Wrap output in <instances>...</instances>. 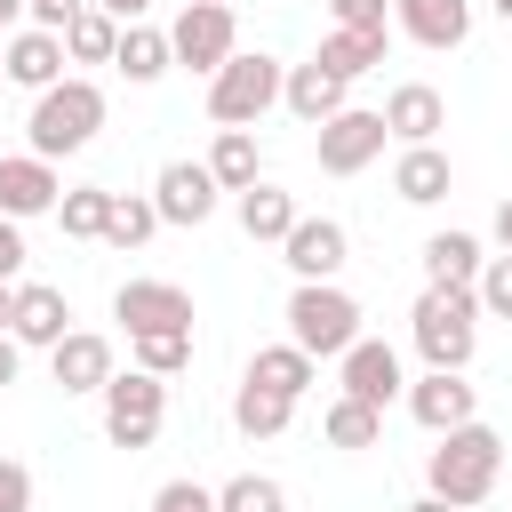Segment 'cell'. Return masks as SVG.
I'll return each instance as SVG.
<instances>
[{
    "label": "cell",
    "mask_w": 512,
    "mask_h": 512,
    "mask_svg": "<svg viewBox=\"0 0 512 512\" xmlns=\"http://www.w3.org/2000/svg\"><path fill=\"white\" fill-rule=\"evenodd\" d=\"M496 480H504V440H496V424H480V416L456 424V432H440L432 456H424V496H440V504H456V512L488 504Z\"/></svg>",
    "instance_id": "obj_1"
},
{
    "label": "cell",
    "mask_w": 512,
    "mask_h": 512,
    "mask_svg": "<svg viewBox=\"0 0 512 512\" xmlns=\"http://www.w3.org/2000/svg\"><path fill=\"white\" fill-rule=\"evenodd\" d=\"M96 128H104V88H96L88 72H64L56 88L32 96V112H24V152H40V160H72V152L96 144Z\"/></svg>",
    "instance_id": "obj_2"
},
{
    "label": "cell",
    "mask_w": 512,
    "mask_h": 512,
    "mask_svg": "<svg viewBox=\"0 0 512 512\" xmlns=\"http://www.w3.org/2000/svg\"><path fill=\"white\" fill-rule=\"evenodd\" d=\"M288 344L296 352H312V360H344L368 328H360V296L344 288V280H296L288 288Z\"/></svg>",
    "instance_id": "obj_3"
},
{
    "label": "cell",
    "mask_w": 512,
    "mask_h": 512,
    "mask_svg": "<svg viewBox=\"0 0 512 512\" xmlns=\"http://www.w3.org/2000/svg\"><path fill=\"white\" fill-rule=\"evenodd\" d=\"M408 344L424 368H472L480 352V296L472 288H424L408 312Z\"/></svg>",
    "instance_id": "obj_4"
},
{
    "label": "cell",
    "mask_w": 512,
    "mask_h": 512,
    "mask_svg": "<svg viewBox=\"0 0 512 512\" xmlns=\"http://www.w3.org/2000/svg\"><path fill=\"white\" fill-rule=\"evenodd\" d=\"M280 80H288L280 56H264V48H232L224 72L208 80V120H216V128H256V120L280 104Z\"/></svg>",
    "instance_id": "obj_5"
},
{
    "label": "cell",
    "mask_w": 512,
    "mask_h": 512,
    "mask_svg": "<svg viewBox=\"0 0 512 512\" xmlns=\"http://www.w3.org/2000/svg\"><path fill=\"white\" fill-rule=\"evenodd\" d=\"M96 408H104V440L136 456V448H152L160 424H168V384L144 376V368H120V376L96 392Z\"/></svg>",
    "instance_id": "obj_6"
},
{
    "label": "cell",
    "mask_w": 512,
    "mask_h": 512,
    "mask_svg": "<svg viewBox=\"0 0 512 512\" xmlns=\"http://www.w3.org/2000/svg\"><path fill=\"white\" fill-rule=\"evenodd\" d=\"M232 48H240V16H232V0H184V8H176V24H168V56H176L184 72L216 80Z\"/></svg>",
    "instance_id": "obj_7"
},
{
    "label": "cell",
    "mask_w": 512,
    "mask_h": 512,
    "mask_svg": "<svg viewBox=\"0 0 512 512\" xmlns=\"http://www.w3.org/2000/svg\"><path fill=\"white\" fill-rule=\"evenodd\" d=\"M112 320L128 328V336H192V288H176V280H120L112 288Z\"/></svg>",
    "instance_id": "obj_8"
},
{
    "label": "cell",
    "mask_w": 512,
    "mask_h": 512,
    "mask_svg": "<svg viewBox=\"0 0 512 512\" xmlns=\"http://www.w3.org/2000/svg\"><path fill=\"white\" fill-rule=\"evenodd\" d=\"M336 392L384 416V408L408 392V360H400V344H384V336H360V344L336 360Z\"/></svg>",
    "instance_id": "obj_9"
},
{
    "label": "cell",
    "mask_w": 512,
    "mask_h": 512,
    "mask_svg": "<svg viewBox=\"0 0 512 512\" xmlns=\"http://www.w3.org/2000/svg\"><path fill=\"white\" fill-rule=\"evenodd\" d=\"M384 112H368V104H344L336 120H320L312 128V152H320V168L328 176H360L368 160H384Z\"/></svg>",
    "instance_id": "obj_10"
},
{
    "label": "cell",
    "mask_w": 512,
    "mask_h": 512,
    "mask_svg": "<svg viewBox=\"0 0 512 512\" xmlns=\"http://www.w3.org/2000/svg\"><path fill=\"white\" fill-rule=\"evenodd\" d=\"M408 416L440 440V432H456V424H472L480 416V384H464V368H424V376H408Z\"/></svg>",
    "instance_id": "obj_11"
},
{
    "label": "cell",
    "mask_w": 512,
    "mask_h": 512,
    "mask_svg": "<svg viewBox=\"0 0 512 512\" xmlns=\"http://www.w3.org/2000/svg\"><path fill=\"white\" fill-rule=\"evenodd\" d=\"M56 200H64L56 160H40V152H0V216H8V224L56 216Z\"/></svg>",
    "instance_id": "obj_12"
},
{
    "label": "cell",
    "mask_w": 512,
    "mask_h": 512,
    "mask_svg": "<svg viewBox=\"0 0 512 512\" xmlns=\"http://www.w3.org/2000/svg\"><path fill=\"white\" fill-rule=\"evenodd\" d=\"M280 264H288L296 280H336V272L352 264V232H344L336 216H296L288 240H280Z\"/></svg>",
    "instance_id": "obj_13"
},
{
    "label": "cell",
    "mask_w": 512,
    "mask_h": 512,
    "mask_svg": "<svg viewBox=\"0 0 512 512\" xmlns=\"http://www.w3.org/2000/svg\"><path fill=\"white\" fill-rule=\"evenodd\" d=\"M152 208H160V224H208L224 208V192H216L208 160H168L152 176Z\"/></svg>",
    "instance_id": "obj_14"
},
{
    "label": "cell",
    "mask_w": 512,
    "mask_h": 512,
    "mask_svg": "<svg viewBox=\"0 0 512 512\" xmlns=\"http://www.w3.org/2000/svg\"><path fill=\"white\" fill-rule=\"evenodd\" d=\"M8 336H16L24 352H56V344L72 336V304H64V288H48V280H16Z\"/></svg>",
    "instance_id": "obj_15"
},
{
    "label": "cell",
    "mask_w": 512,
    "mask_h": 512,
    "mask_svg": "<svg viewBox=\"0 0 512 512\" xmlns=\"http://www.w3.org/2000/svg\"><path fill=\"white\" fill-rule=\"evenodd\" d=\"M64 64H72V56H64V40H56V32H40V24H16V32L0 40V80H16V88H32V96H40V88H56V80H64Z\"/></svg>",
    "instance_id": "obj_16"
},
{
    "label": "cell",
    "mask_w": 512,
    "mask_h": 512,
    "mask_svg": "<svg viewBox=\"0 0 512 512\" xmlns=\"http://www.w3.org/2000/svg\"><path fill=\"white\" fill-rule=\"evenodd\" d=\"M392 32L416 48H464L472 40V0H392Z\"/></svg>",
    "instance_id": "obj_17"
},
{
    "label": "cell",
    "mask_w": 512,
    "mask_h": 512,
    "mask_svg": "<svg viewBox=\"0 0 512 512\" xmlns=\"http://www.w3.org/2000/svg\"><path fill=\"white\" fill-rule=\"evenodd\" d=\"M440 128H448V96L432 80H400L384 96V136L392 144H440Z\"/></svg>",
    "instance_id": "obj_18"
},
{
    "label": "cell",
    "mask_w": 512,
    "mask_h": 512,
    "mask_svg": "<svg viewBox=\"0 0 512 512\" xmlns=\"http://www.w3.org/2000/svg\"><path fill=\"white\" fill-rule=\"evenodd\" d=\"M48 376H56V392H104V384L120 376V360H112V336H96V328H72V336L48 352Z\"/></svg>",
    "instance_id": "obj_19"
},
{
    "label": "cell",
    "mask_w": 512,
    "mask_h": 512,
    "mask_svg": "<svg viewBox=\"0 0 512 512\" xmlns=\"http://www.w3.org/2000/svg\"><path fill=\"white\" fill-rule=\"evenodd\" d=\"M280 104H288L304 128H320V120H336V112L352 104V88H344L328 64H288V80H280Z\"/></svg>",
    "instance_id": "obj_20"
},
{
    "label": "cell",
    "mask_w": 512,
    "mask_h": 512,
    "mask_svg": "<svg viewBox=\"0 0 512 512\" xmlns=\"http://www.w3.org/2000/svg\"><path fill=\"white\" fill-rule=\"evenodd\" d=\"M448 184H456V168H448L440 144H400V160H392V192H400L408 208H440Z\"/></svg>",
    "instance_id": "obj_21"
},
{
    "label": "cell",
    "mask_w": 512,
    "mask_h": 512,
    "mask_svg": "<svg viewBox=\"0 0 512 512\" xmlns=\"http://www.w3.org/2000/svg\"><path fill=\"white\" fill-rule=\"evenodd\" d=\"M240 384H264V392H280V400H304V392L320 384V360H312V352H296V344H256Z\"/></svg>",
    "instance_id": "obj_22"
},
{
    "label": "cell",
    "mask_w": 512,
    "mask_h": 512,
    "mask_svg": "<svg viewBox=\"0 0 512 512\" xmlns=\"http://www.w3.org/2000/svg\"><path fill=\"white\" fill-rule=\"evenodd\" d=\"M112 72H120L128 88H152V80H168V72H176V56H168V32H160V24H120Z\"/></svg>",
    "instance_id": "obj_23"
},
{
    "label": "cell",
    "mask_w": 512,
    "mask_h": 512,
    "mask_svg": "<svg viewBox=\"0 0 512 512\" xmlns=\"http://www.w3.org/2000/svg\"><path fill=\"white\" fill-rule=\"evenodd\" d=\"M416 256H424V288H472L480 264H488V248H480L472 232H432Z\"/></svg>",
    "instance_id": "obj_24"
},
{
    "label": "cell",
    "mask_w": 512,
    "mask_h": 512,
    "mask_svg": "<svg viewBox=\"0 0 512 512\" xmlns=\"http://www.w3.org/2000/svg\"><path fill=\"white\" fill-rule=\"evenodd\" d=\"M384 56H392V32H344V24H328V40L312 48V64H328L344 88H352L360 72H376Z\"/></svg>",
    "instance_id": "obj_25"
},
{
    "label": "cell",
    "mask_w": 512,
    "mask_h": 512,
    "mask_svg": "<svg viewBox=\"0 0 512 512\" xmlns=\"http://www.w3.org/2000/svg\"><path fill=\"white\" fill-rule=\"evenodd\" d=\"M208 176H216V192H248V184H264V144H256V128H216V144H208Z\"/></svg>",
    "instance_id": "obj_26"
},
{
    "label": "cell",
    "mask_w": 512,
    "mask_h": 512,
    "mask_svg": "<svg viewBox=\"0 0 512 512\" xmlns=\"http://www.w3.org/2000/svg\"><path fill=\"white\" fill-rule=\"evenodd\" d=\"M232 208H240V232H248V240H272V248H280L288 224L304 216L296 192H280V184H248V192H232Z\"/></svg>",
    "instance_id": "obj_27"
},
{
    "label": "cell",
    "mask_w": 512,
    "mask_h": 512,
    "mask_svg": "<svg viewBox=\"0 0 512 512\" xmlns=\"http://www.w3.org/2000/svg\"><path fill=\"white\" fill-rule=\"evenodd\" d=\"M56 40H64V56H72V64H112V48H120V24H112V16L88 0V8H80V16L56 32Z\"/></svg>",
    "instance_id": "obj_28"
},
{
    "label": "cell",
    "mask_w": 512,
    "mask_h": 512,
    "mask_svg": "<svg viewBox=\"0 0 512 512\" xmlns=\"http://www.w3.org/2000/svg\"><path fill=\"white\" fill-rule=\"evenodd\" d=\"M288 416H296V400H280V392H264V384H240V392H232V424H240L248 440H280Z\"/></svg>",
    "instance_id": "obj_29"
},
{
    "label": "cell",
    "mask_w": 512,
    "mask_h": 512,
    "mask_svg": "<svg viewBox=\"0 0 512 512\" xmlns=\"http://www.w3.org/2000/svg\"><path fill=\"white\" fill-rule=\"evenodd\" d=\"M152 232H160L152 192H112V208H104V240H112V248H144Z\"/></svg>",
    "instance_id": "obj_30"
},
{
    "label": "cell",
    "mask_w": 512,
    "mask_h": 512,
    "mask_svg": "<svg viewBox=\"0 0 512 512\" xmlns=\"http://www.w3.org/2000/svg\"><path fill=\"white\" fill-rule=\"evenodd\" d=\"M104 208H112V192H104V184H64V200H56L64 240H104Z\"/></svg>",
    "instance_id": "obj_31"
},
{
    "label": "cell",
    "mask_w": 512,
    "mask_h": 512,
    "mask_svg": "<svg viewBox=\"0 0 512 512\" xmlns=\"http://www.w3.org/2000/svg\"><path fill=\"white\" fill-rule=\"evenodd\" d=\"M320 432H328V448H376V440H384V416L336 392V400H328V416H320Z\"/></svg>",
    "instance_id": "obj_32"
},
{
    "label": "cell",
    "mask_w": 512,
    "mask_h": 512,
    "mask_svg": "<svg viewBox=\"0 0 512 512\" xmlns=\"http://www.w3.org/2000/svg\"><path fill=\"white\" fill-rule=\"evenodd\" d=\"M216 512H288V488L272 472H232L216 488Z\"/></svg>",
    "instance_id": "obj_33"
},
{
    "label": "cell",
    "mask_w": 512,
    "mask_h": 512,
    "mask_svg": "<svg viewBox=\"0 0 512 512\" xmlns=\"http://www.w3.org/2000/svg\"><path fill=\"white\" fill-rule=\"evenodd\" d=\"M128 368H144V376H184L192 368V336H128Z\"/></svg>",
    "instance_id": "obj_34"
},
{
    "label": "cell",
    "mask_w": 512,
    "mask_h": 512,
    "mask_svg": "<svg viewBox=\"0 0 512 512\" xmlns=\"http://www.w3.org/2000/svg\"><path fill=\"white\" fill-rule=\"evenodd\" d=\"M472 296H480V320H512V256H504V248H496V256L480 264Z\"/></svg>",
    "instance_id": "obj_35"
},
{
    "label": "cell",
    "mask_w": 512,
    "mask_h": 512,
    "mask_svg": "<svg viewBox=\"0 0 512 512\" xmlns=\"http://www.w3.org/2000/svg\"><path fill=\"white\" fill-rule=\"evenodd\" d=\"M152 512H216V488H200V480H160V488H152Z\"/></svg>",
    "instance_id": "obj_36"
},
{
    "label": "cell",
    "mask_w": 512,
    "mask_h": 512,
    "mask_svg": "<svg viewBox=\"0 0 512 512\" xmlns=\"http://www.w3.org/2000/svg\"><path fill=\"white\" fill-rule=\"evenodd\" d=\"M0 512H32V472L16 456H0Z\"/></svg>",
    "instance_id": "obj_37"
},
{
    "label": "cell",
    "mask_w": 512,
    "mask_h": 512,
    "mask_svg": "<svg viewBox=\"0 0 512 512\" xmlns=\"http://www.w3.org/2000/svg\"><path fill=\"white\" fill-rule=\"evenodd\" d=\"M24 256H32V248H24V224H8V216H0V280H8V288L24 280Z\"/></svg>",
    "instance_id": "obj_38"
},
{
    "label": "cell",
    "mask_w": 512,
    "mask_h": 512,
    "mask_svg": "<svg viewBox=\"0 0 512 512\" xmlns=\"http://www.w3.org/2000/svg\"><path fill=\"white\" fill-rule=\"evenodd\" d=\"M80 8H88V0H24V24H40V32H64Z\"/></svg>",
    "instance_id": "obj_39"
},
{
    "label": "cell",
    "mask_w": 512,
    "mask_h": 512,
    "mask_svg": "<svg viewBox=\"0 0 512 512\" xmlns=\"http://www.w3.org/2000/svg\"><path fill=\"white\" fill-rule=\"evenodd\" d=\"M16 376H24V344H16V336H0V392H8Z\"/></svg>",
    "instance_id": "obj_40"
},
{
    "label": "cell",
    "mask_w": 512,
    "mask_h": 512,
    "mask_svg": "<svg viewBox=\"0 0 512 512\" xmlns=\"http://www.w3.org/2000/svg\"><path fill=\"white\" fill-rule=\"evenodd\" d=\"M96 8H104L112 24H144V16H152V0H96Z\"/></svg>",
    "instance_id": "obj_41"
},
{
    "label": "cell",
    "mask_w": 512,
    "mask_h": 512,
    "mask_svg": "<svg viewBox=\"0 0 512 512\" xmlns=\"http://www.w3.org/2000/svg\"><path fill=\"white\" fill-rule=\"evenodd\" d=\"M488 240H496V248H504V256H512V192H504V200H496V224H488Z\"/></svg>",
    "instance_id": "obj_42"
},
{
    "label": "cell",
    "mask_w": 512,
    "mask_h": 512,
    "mask_svg": "<svg viewBox=\"0 0 512 512\" xmlns=\"http://www.w3.org/2000/svg\"><path fill=\"white\" fill-rule=\"evenodd\" d=\"M16 24H24V0H0V40H8Z\"/></svg>",
    "instance_id": "obj_43"
},
{
    "label": "cell",
    "mask_w": 512,
    "mask_h": 512,
    "mask_svg": "<svg viewBox=\"0 0 512 512\" xmlns=\"http://www.w3.org/2000/svg\"><path fill=\"white\" fill-rule=\"evenodd\" d=\"M8 312H16V288L0 280V336H8Z\"/></svg>",
    "instance_id": "obj_44"
},
{
    "label": "cell",
    "mask_w": 512,
    "mask_h": 512,
    "mask_svg": "<svg viewBox=\"0 0 512 512\" xmlns=\"http://www.w3.org/2000/svg\"><path fill=\"white\" fill-rule=\"evenodd\" d=\"M408 512H456V504H440V496H416V504H408Z\"/></svg>",
    "instance_id": "obj_45"
},
{
    "label": "cell",
    "mask_w": 512,
    "mask_h": 512,
    "mask_svg": "<svg viewBox=\"0 0 512 512\" xmlns=\"http://www.w3.org/2000/svg\"><path fill=\"white\" fill-rule=\"evenodd\" d=\"M488 8H496V24H512V0H488Z\"/></svg>",
    "instance_id": "obj_46"
},
{
    "label": "cell",
    "mask_w": 512,
    "mask_h": 512,
    "mask_svg": "<svg viewBox=\"0 0 512 512\" xmlns=\"http://www.w3.org/2000/svg\"><path fill=\"white\" fill-rule=\"evenodd\" d=\"M0 152H8V128H0Z\"/></svg>",
    "instance_id": "obj_47"
},
{
    "label": "cell",
    "mask_w": 512,
    "mask_h": 512,
    "mask_svg": "<svg viewBox=\"0 0 512 512\" xmlns=\"http://www.w3.org/2000/svg\"><path fill=\"white\" fill-rule=\"evenodd\" d=\"M328 8H344V0H328Z\"/></svg>",
    "instance_id": "obj_48"
}]
</instances>
